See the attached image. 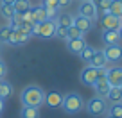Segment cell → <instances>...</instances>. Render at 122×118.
Listing matches in <instances>:
<instances>
[{
    "instance_id": "17",
    "label": "cell",
    "mask_w": 122,
    "mask_h": 118,
    "mask_svg": "<svg viewBox=\"0 0 122 118\" xmlns=\"http://www.w3.org/2000/svg\"><path fill=\"white\" fill-rule=\"evenodd\" d=\"M90 66H93V68H106L108 66V59H106V56H104V52L102 50H97L95 52V56H93V59L90 61Z\"/></svg>"
},
{
    "instance_id": "15",
    "label": "cell",
    "mask_w": 122,
    "mask_h": 118,
    "mask_svg": "<svg viewBox=\"0 0 122 118\" xmlns=\"http://www.w3.org/2000/svg\"><path fill=\"white\" fill-rule=\"evenodd\" d=\"M110 84H108V80L106 79H97V82L93 84V91H95V95L97 97H106L108 95V91H110Z\"/></svg>"
},
{
    "instance_id": "27",
    "label": "cell",
    "mask_w": 122,
    "mask_h": 118,
    "mask_svg": "<svg viewBox=\"0 0 122 118\" xmlns=\"http://www.w3.org/2000/svg\"><path fill=\"white\" fill-rule=\"evenodd\" d=\"M11 95H13V86L4 80V82H2V86H0V99L5 100V99H9Z\"/></svg>"
},
{
    "instance_id": "2",
    "label": "cell",
    "mask_w": 122,
    "mask_h": 118,
    "mask_svg": "<svg viewBox=\"0 0 122 118\" xmlns=\"http://www.w3.org/2000/svg\"><path fill=\"white\" fill-rule=\"evenodd\" d=\"M61 109L68 114H77L79 111L84 109V99L76 91H70L66 95H63V104H61Z\"/></svg>"
},
{
    "instance_id": "12",
    "label": "cell",
    "mask_w": 122,
    "mask_h": 118,
    "mask_svg": "<svg viewBox=\"0 0 122 118\" xmlns=\"http://www.w3.org/2000/svg\"><path fill=\"white\" fill-rule=\"evenodd\" d=\"M86 45H88V43L84 41V36H83V38H76V39H66V48H68V52L76 54V56H79Z\"/></svg>"
},
{
    "instance_id": "1",
    "label": "cell",
    "mask_w": 122,
    "mask_h": 118,
    "mask_svg": "<svg viewBox=\"0 0 122 118\" xmlns=\"http://www.w3.org/2000/svg\"><path fill=\"white\" fill-rule=\"evenodd\" d=\"M22 104L23 106H30V107H40L45 100V91H43L41 88L38 84H29L27 88H23L22 95Z\"/></svg>"
},
{
    "instance_id": "25",
    "label": "cell",
    "mask_w": 122,
    "mask_h": 118,
    "mask_svg": "<svg viewBox=\"0 0 122 118\" xmlns=\"http://www.w3.org/2000/svg\"><path fill=\"white\" fill-rule=\"evenodd\" d=\"M106 114H110V116H115V118H122V102L118 104H111V106H108V111Z\"/></svg>"
},
{
    "instance_id": "43",
    "label": "cell",
    "mask_w": 122,
    "mask_h": 118,
    "mask_svg": "<svg viewBox=\"0 0 122 118\" xmlns=\"http://www.w3.org/2000/svg\"><path fill=\"white\" fill-rule=\"evenodd\" d=\"M118 88H120V91H122V86H118Z\"/></svg>"
},
{
    "instance_id": "14",
    "label": "cell",
    "mask_w": 122,
    "mask_h": 118,
    "mask_svg": "<svg viewBox=\"0 0 122 118\" xmlns=\"http://www.w3.org/2000/svg\"><path fill=\"white\" fill-rule=\"evenodd\" d=\"M102 43H104V47L118 45V43H120V34H118V31H102Z\"/></svg>"
},
{
    "instance_id": "7",
    "label": "cell",
    "mask_w": 122,
    "mask_h": 118,
    "mask_svg": "<svg viewBox=\"0 0 122 118\" xmlns=\"http://www.w3.org/2000/svg\"><path fill=\"white\" fill-rule=\"evenodd\" d=\"M106 80L110 86H122V68L120 66H111V68H106Z\"/></svg>"
},
{
    "instance_id": "26",
    "label": "cell",
    "mask_w": 122,
    "mask_h": 118,
    "mask_svg": "<svg viewBox=\"0 0 122 118\" xmlns=\"http://www.w3.org/2000/svg\"><path fill=\"white\" fill-rule=\"evenodd\" d=\"M13 9H15V13H20V14H22L23 11L30 9V2H29V0H15Z\"/></svg>"
},
{
    "instance_id": "20",
    "label": "cell",
    "mask_w": 122,
    "mask_h": 118,
    "mask_svg": "<svg viewBox=\"0 0 122 118\" xmlns=\"http://www.w3.org/2000/svg\"><path fill=\"white\" fill-rule=\"evenodd\" d=\"M22 118H40V107H30V106H23L20 111Z\"/></svg>"
},
{
    "instance_id": "24",
    "label": "cell",
    "mask_w": 122,
    "mask_h": 118,
    "mask_svg": "<svg viewBox=\"0 0 122 118\" xmlns=\"http://www.w3.org/2000/svg\"><path fill=\"white\" fill-rule=\"evenodd\" d=\"M95 52H97V50L93 48V47L86 45V47H84V48H83V52L79 54V56H81V59H83L84 63H88V65H90V61H92V59H93V56H95Z\"/></svg>"
},
{
    "instance_id": "38",
    "label": "cell",
    "mask_w": 122,
    "mask_h": 118,
    "mask_svg": "<svg viewBox=\"0 0 122 118\" xmlns=\"http://www.w3.org/2000/svg\"><path fill=\"white\" fill-rule=\"evenodd\" d=\"M0 56H2V43H0Z\"/></svg>"
},
{
    "instance_id": "29",
    "label": "cell",
    "mask_w": 122,
    "mask_h": 118,
    "mask_svg": "<svg viewBox=\"0 0 122 118\" xmlns=\"http://www.w3.org/2000/svg\"><path fill=\"white\" fill-rule=\"evenodd\" d=\"M0 14H2L4 20H11L13 16H15V9H13V5H2V4H0Z\"/></svg>"
},
{
    "instance_id": "44",
    "label": "cell",
    "mask_w": 122,
    "mask_h": 118,
    "mask_svg": "<svg viewBox=\"0 0 122 118\" xmlns=\"http://www.w3.org/2000/svg\"><path fill=\"white\" fill-rule=\"evenodd\" d=\"M120 2H122V0H120Z\"/></svg>"
},
{
    "instance_id": "5",
    "label": "cell",
    "mask_w": 122,
    "mask_h": 118,
    "mask_svg": "<svg viewBox=\"0 0 122 118\" xmlns=\"http://www.w3.org/2000/svg\"><path fill=\"white\" fill-rule=\"evenodd\" d=\"M97 75H99V70L88 65V66H84V68L81 70L79 79H81V82H83L84 86H92L93 88V84L97 82Z\"/></svg>"
},
{
    "instance_id": "36",
    "label": "cell",
    "mask_w": 122,
    "mask_h": 118,
    "mask_svg": "<svg viewBox=\"0 0 122 118\" xmlns=\"http://www.w3.org/2000/svg\"><path fill=\"white\" fill-rule=\"evenodd\" d=\"M2 111H4V100L0 99V114H2Z\"/></svg>"
},
{
    "instance_id": "37",
    "label": "cell",
    "mask_w": 122,
    "mask_h": 118,
    "mask_svg": "<svg viewBox=\"0 0 122 118\" xmlns=\"http://www.w3.org/2000/svg\"><path fill=\"white\" fill-rule=\"evenodd\" d=\"M118 34H120V39H122V27L118 29Z\"/></svg>"
},
{
    "instance_id": "40",
    "label": "cell",
    "mask_w": 122,
    "mask_h": 118,
    "mask_svg": "<svg viewBox=\"0 0 122 118\" xmlns=\"http://www.w3.org/2000/svg\"><path fill=\"white\" fill-rule=\"evenodd\" d=\"M106 118H115V116H110V114H108V116H106Z\"/></svg>"
},
{
    "instance_id": "19",
    "label": "cell",
    "mask_w": 122,
    "mask_h": 118,
    "mask_svg": "<svg viewBox=\"0 0 122 118\" xmlns=\"http://www.w3.org/2000/svg\"><path fill=\"white\" fill-rule=\"evenodd\" d=\"M30 9H32V18H34V23H40V22L49 20L47 11H45L43 5H30Z\"/></svg>"
},
{
    "instance_id": "13",
    "label": "cell",
    "mask_w": 122,
    "mask_h": 118,
    "mask_svg": "<svg viewBox=\"0 0 122 118\" xmlns=\"http://www.w3.org/2000/svg\"><path fill=\"white\" fill-rule=\"evenodd\" d=\"M79 14L84 16V18H90V20H93V18L97 16V9H95V5H93V2H92V0H88V2H81V5H79Z\"/></svg>"
},
{
    "instance_id": "30",
    "label": "cell",
    "mask_w": 122,
    "mask_h": 118,
    "mask_svg": "<svg viewBox=\"0 0 122 118\" xmlns=\"http://www.w3.org/2000/svg\"><path fill=\"white\" fill-rule=\"evenodd\" d=\"M83 32L79 31V29H77V27H68V29H66V39H76V38H83Z\"/></svg>"
},
{
    "instance_id": "35",
    "label": "cell",
    "mask_w": 122,
    "mask_h": 118,
    "mask_svg": "<svg viewBox=\"0 0 122 118\" xmlns=\"http://www.w3.org/2000/svg\"><path fill=\"white\" fill-rule=\"evenodd\" d=\"M57 2H59V7H65V5L70 4V0H57Z\"/></svg>"
},
{
    "instance_id": "28",
    "label": "cell",
    "mask_w": 122,
    "mask_h": 118,
    "mask_svg": "<svg viewBox=\"0 0 122 118\" xmlns=\"http://www.w3.org/2000/svg\"><path fill=\"white\" fill-rule=\"evenodd\" d=\"M11 27H9V23H5V25L0 27V43H9V36H11Z\"/></svg>"
},
{
    "instance_id": "41",
    "label": "cell",
    "mask_w": 122,
    "mask_h": 118,
    "mask_svg": "<svg viewBox=\"0 0 122 118\" xmlns=\"http://www.w3.org/2000/svg\"><path fill=\"white\" fill-rule=\"evenodd\" d=\"M120 27H122V18H120Z\"/></svg>"
},
{
    "instance_id": "34",
    "label": "cell",
    "mask_w": 122,
    "mask_h": 118,
    "mask_svg": "<svg viewBox=\"0 0 122 118\" xmlns=\"http://www.w3.org/2000/svg\"><path fill=\"white\" fill-rule=\"evenodd\" d=\"M0 4H2V5H13V4H15V0H0Z\"/></svg>"
},
{
    "instance_id": "22",
    "label": "cell",
    "mask_w": 122,
    "mask_h": 118,
    "mask_svg": "<svg viewBox=\"0 0 122 118\" xmlns=\"http://www.w3.org/2000/svg\"><path fill=\"white\" fill-rule=\"evenodd\" d=\"M93 2V5H95L97 9V14L102 16L108 13V9H110V4H111V0H92Z\"/></svg>"
},
{
    "instance_id": "10",
    "label": "cell",
    "mask_w": 122,
    "mask_h": 118,
    "mask_svg": "<svg viewBox=\"0 0 122 118\" xmlns=\"http://www.w3.org/2000/svg\"><path fill=\"white\" fill-rule=\"evenodd\" d=\"M43 102L50 107V109H59L61 104H63V95L59 91H49L45 95V100Z\"/></svg>"
},
{
    "instance_id": "32",
    "label": "cell",
    "mask_w": 122,
    "mask_h": 118,
    "mask_svg": "<svg viewBox=\"0 0 122 118\" xmlns=\"http://www.w3.org/2000/svg\"><path fill=\"white\" fill-rule=\"evenodd\" d=\"M56 38L66 41V29H65V27H57V29H56Z\"/></svg>"
},
{
    "instance_id": "9",
    "label": "cell",
    "mask_w": 122,
    "mask_h": 118,
    "mask_svg": "<svg viewBox=\"0 0 122 118\" xmlns=\"http://www.w3.org/2000/svg\"><path fill=\"white\" fill-rule=\"evenodd\" d=\"M30 39V34L22 29H13L11 31V36H9V43L11 45H23Z\"/></svg>"
},
{
    "instance_id": "8",
    "label": "cell",
    "mask_w": 122,
    "mask_h": 118,
    "mask_svg": "<svg viewBox=\"0 0 122 118\" xmlns=\"http://www.w3.org/2000/svg\"><path fill=\"white\" fill-rule=\"evenodd\" d=\"M104 56H106L108 63H120L122 61V47L120 45H111L104 47Z\"/></svg>"
},
{
    "instance_id": "18",
    "label": "cell",
    "mask_w": 122,
    "mask_h": 118,
    "mask_svg": "<svg viewBox=\"0 0 122 118\" xmlns=\"http://www.w3.org/2000/svg\"><path fill=\"white\" fill-rule=\"evenodd\" d=\"M104 99H106L108 104H118V102H122V91H120V88L111 86L110 91H108V95L104 97Z\"/></svg>"
},
{
    "instance_id": "11",
    "label": "cell",
    "mask_w": 122,
    "mask_h": 118,
    "mask_svg": "<svg viewBox=\"0 0 122 118\" xmlns=\"http://www.w3.org/2000/svg\"><path fill=\"white\" fill-rule=\"evenodd\" d=\"M74 27H77L83 34H86V32H90L92 29H93V20L77 14V16H74Z\"/></svg>"
},
{
    "instance_id": "42",
    "label": "cell",
    "mask_w": 122,
    "mask_h": 118,
    "mask_svg": "<svg viewBox=\"0 0 122 118\" xmlns=\"http://www.w3.org/2000/svg\"><path fill=\"white\" fill-rule=\"evenodd\" d=\"M81 2H88V0H81Z\"/></svg>"
},
{
    "instance_id": "4",
    "label": "cell",
    "mask_w": 122,
    "mask_h": 118,
    "mask_svg": "<svg viewBox=\"0 0 122 118\" xmlns=\"http://www.w3.org/2000/svg\"><path fill=\"white\" fill-rule=\"evenodd\" d=\"M84 109H86V113L90 114V116H102L108 111V102H106V99L95 95L84 104Z\"/></svg>"
},
{
    "instance_id": "16",
    "label": "cell",
    "mask_w": 122,
    "mask_h": 118,
    "mask_svg": "<svg viewBox=\"0 0 122 118\" xmlns=\"http://www.w3.org/2000/svg\"><path fill=\"white\" fill-rule=\"evenodd\" d=\"M41 5L45 7L47 16L54 20V16H56V14H57V11H59V2H57V0H43Z\"/></svg>"
},
{
    "instance_id": "6",
    "label": "cell",
    "mask_w": 122,
    "mask_h": 118,
    "mask_svg": "<svg viewBox=\"0 0 122 118\" xmlns=\"http://www.w3.org/2000/svg\"><path fill=\"white\" fill-rule=\"evenodd\" d=\"M99 25L102 27V31H118V29H120V18L106 13V14L101 16Z\"/></svg>"
},
{
    "instance_id": "23",
    "label": "cell",
    "mask_w": 122,
    "mask_h": 118,
    "mask_svg": "<svg viewBox=\"0 0 122 118\" xmlns=\"http://www.w3.org/2000/svg\"><path fill=\"white\" fill-rule=\"evenodd\" d=\"M108 13L113 14V16H117V18H122V2L120 0H111Z\"/></svg>"
},
{
    "instance_id": "21",
    "label": "cell",
    "mask_w": 122,
    "mask_h": 118,
    "mask_svg": "<svg viewBox=\"0 0 122 118\" xmlns=\"http://www.w3.org/2000/svg\"><path fill=\"white\" fill-rule=\"evenodd\" d=\"M57 27H65V29H68V27L74 25V16L68 14V13H63V14H59V18L56 20Z\"/></svg>"
},
{
    "instance_id": "31",
    "label": "cell",
    "mask_w": 122,
    "mask_h": 118,
    "mask_svg": "<svg viewBox=\"0 0 122 118\" xmlns=\"http://www.w3.org/2000/svg\"><path fill=\"white\" fill-rule=\"evenodd\" d=\"M22 22H30V23H34V18H32V9H27V11L22 13Z\"/></svg>"
},
{
    "instance_id": "39",
    "label": "cell",
    "mask_w": 122,
    "mask_h": 118,
    "mask_svg": "<svg viewBox=\"0 0 122 118\" xmlns=\"http://www.w3.org/2000/svg\"><path fill=\"white\" fill-rule=\"evenodd\" d=\"M2 82H4V79H0V86H2Z\"/></svg>"
},
{
    "instance_id": "33",
    "label": "cell",
    "mask_w": 122,
    "mask_h": 118,
    "mask_svg": "<svg viewBox=\"0 0 122 118\" xmlns=\"http://www.w3.org/2000/svg\"><path fill=\"white\" fill-rule=\"evenodd\" d=\"M5 73H7V66H5V63L2 61V57H0V79H4Z\"/></svg>"
},
{
    "instance_id": "3",
    "label": "cell",
    "mask_w": 122,
    "mask_h": 118,
    "mask_svg": "<svg viewBox=\"0 0 122 118\" xmlns=\"http://www.w3.org/2000/svg\"><path fill=\"white\" fill-rule=\"evenodd\" d=\"M56 29H57V23L56 20L49 18L45 22H40V23H34V29H32V34L30 36H38L41 39H50L56 36Z\"/></svg>"
}]
</instances>
